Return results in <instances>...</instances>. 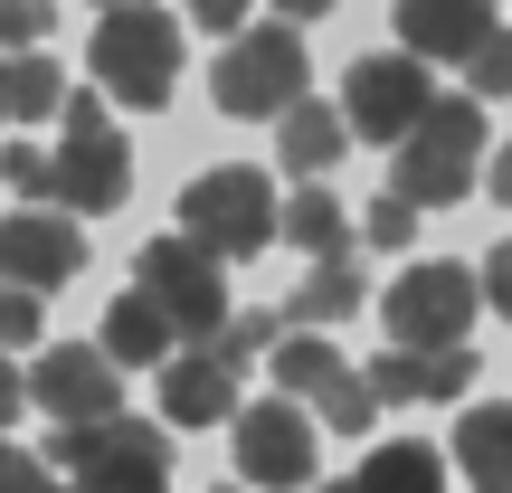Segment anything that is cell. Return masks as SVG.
I'll return each instance as SVG.
<instances>
[{
  "label": "cell",
  "mask_w": 512,
  "mask_h": 493,
  "mask_svg": "<svg viewBox=\"0 0 512 493\" xmlns=\"http://www.w3.org/2000/svg\"><path fill=\"white\" fill-rule=\"evenodd\" d=\"M228 124H275L285 105H304V38L275 19V29H238L219 48V76H209Z\"/></svg>",
  "instance_id": "obj_6"
},
{
  "label": "cell",
  "mask_w": 512,
  "mask_h": 493,
  "mask_svg": "<svg viewBox=\"0 0 512 493\" xmlns=\"http://www.w3.org/2000/svg\"><path fill=\"white\" fill-rule=\"evenodd\" d=\"M0 493H67V484H57L48 465L29 456V446H10V437H0Z\"/></svg>",
  "instance_id": "obj_30"
},
{
  "label": "cell",
  "mask_w": 512,
  "mask_h": 493,
  "mask_svg": "<svg viewBox=\"0 0 512 493\" xmlns=\"http://www.w3.org/2000/svg\"><path fill=\"white\" fill-rule=\"evenodd\" d=\"M95 10H114V0H95Z\"/></svg>",
  "instance_id": "obj_38"
},
{
  "label": "cell",
  "mask_w": 512,
  "mask_h": 493,
  "mask_svg": "<svg viewBox=\"0 0 512 493\" xmlns=\"http://www.w3.org/2000/svg\"><path fill=\"white\" fill-rule=\"evenodd\" d=\"M275 238H294L304 256H351V219L323 181H294V200L275 209Z\"/></svg>",
  "instance_id": "obj_19"
},
{
  "label": "cell",
  "mask_w": 512,
  "mask_h": 493,
  "mask_svg": "<svg viewBox=\"0 0 512 493\" xmlns=\"http://www.w3.org/2000/svg\"><path fill=\"white\" fill-rule=\"evenodd\" d=\"M124 190H133L124 133L105 124L95 95H67L57 105V152H48V200L76 209V219H105V209H124Z\"/></svg>",
  "instance_id": "obj_4"
},
{
  "label": "cell",
  "mask_w": 512,
  "mask_h": 493,
  "mask_svg": "<svg viewBox=\"0 0 512 493\" xmlns=\"http://www.w3.org/2000/svg\"><path fill=\"white\" fill-rule=\"evenodd\" d=\"M275 10H285V19H323L332 0H275Z\"/></svg>",
  "instance_id": "obj_36"
},
{
  "label": "cell",
  "mask_w": 512,
  "mask_h": 493,
  "mask_svg": "<svg viewBox=\"0 0 512 493\" xmlns=\"http://www.w3.org/2000/svg\"><path fill=\"white\" fill-rule=\"evenodd\" d=\"M0 181H10V190H29V200H48V152L10 143V152H0Z\"/></svg>",
  "instance_id": "obj_31"
},
{
  "label": "cell",
  "mask_w": 512,
  "mask_h": 493,
  "mask_svg": "<svg viewBox=\"0 0 512 493\" xmlns=\"http://www.w3.org/2000/svg\"><path fill=\"white\" fill-rule=\"evenodd\" d=\"M475 285H484V304H494V313H512V238L484 256V275H475Z\"/></svg>",
  "instance_id": "obj_32"
},
{
  "label": "cell",
  "mask_w": 512,
  "mask_h": 493,
  "mask_svg": "<svg viewBox=\"0 0 512 493\" xmlns=\"http://www.w3.org/2000/svg\"><path fill=\"white\" fill-rule=\"evenodd\" d=\"M181 238L209 247L219 266H247L256 247H275V190H266V171H247V162L200 171V181L181 190Z\"/></svg>",
  "instance_id": "obj_5"
},
{
  "label": "cell",
  "mask_w": 512,
  "mask_h": 493,
  "mask_svg": "<svg viewBox=\"0 0 512 493\" xmlns=\"http://www.w3.org/2000/svg\"><path fill=\"white\" fill-rule=\"evenodd\" d=\"M162 418L171 427H219L238 418V361H228L219 342H190L162 361Z\"/></svg>",
  "instance_id": "obj_13"
},
{
  "label": "cell",
  "mask_w": 512,
  "mask_h": 493,
  "mask_svg": "<svg viewBox=\"0 0 512 493\" xmlns=\"http://www.w3.org/2000/svg\"><path fill=\"white\" fill-rule=\"evenodd\" d=\"M57 29V0H0V48H38Z\"/></svg>",
  "instance_id": "obj_27"
},
{
  "label": "cell",
  "mask_w": 512,
  "mask_h": 493,
  "mask_svg": "<svg viewBox=\"0 0 512 493\" xmlns=\"http://www.w3.org/2000/svg\"><path fill=\"white\" fill-rule=\"evenodd\" d=\"M370 304V285H361V266H351V256H313V275H304V294H294L285 304V323H351V313Z\"/></svg>",
  "instance_id": "obj_20"
},
{
  "label": "cell",
  "mask_w": 512,
  "mask_h": 493,
  "mask_svg": "<svg viewBox=\"0 0 512 493\" xmlns=\"http://www.w3.org/2000/svg\"><path fill=\"white\" fill-rule=\"evenodd\" d=\"M361 238H370V247H408V238H418V209H408L399 190H380V200H370V219H361Z\"/></svg>",
  "instance_id": "obj_28"
},
{
  "label": "cell",
  "mask_w": 512,
  "mask_h": 493,
  "mask_svg": "<svg viewBox=\"0 0 512 493\" xmlns=\"http://www.w3.org/2000/svg\"><path fill=\"white\" fill-rule=\"evenodd\" d=\"M465 95H475V105H494V95H512V29H484L475 48H465Z\"/></svg>",
  "instance_id": "obj_23"
},
{
  "label": "cell",
  "mask_w": 512,
  "mask_h": 493,
  "mask_svg": "<svg viewBox=\"0 0 512 493\" xmlns=\"http://www.w3.org/2000/svg\"><path fill=\"white\" fill-rule=\"evenodd\" d=\"M0 124H10V48H0Z\"/></svg>",
  "instance_id": "obj_37"
},
{
  "label": "cell",
  "mask_w": 512,
  "mask_h": 493,
  "mask_svg": "<svg viewBox=\"0 0 512 493\" xmlns=\"http://www.w3.org/2000/svg\"><path fill=\"white\" fill-rule=\"evenodd\" d=\"M19 408H29V370H10V351H0V437H10Z\"/></svg>",
  "instance_id": "obj_34"
},
{
  "label": "cell",
  "mask_w": 512,
  "mask_h": 493,
  "mask_svg": "<svg viewBox=\"0 0 512 493\" xmlns=\"http://www.w3.org/2000/svg\"><path fill=\"white\" fill-rule=\"evenodd\" d=\"M484 181H494V200H503V209H512V143H503V152H494V171H484Z\"/></svg>",
  "instance_id": "obj_35"
},
{
  "label": "cell",
  "mask_w": 512,
  "mask_h": 493,
  "mask_svg": "<svg viewBox=\"0 0 512 493\" xmlns=\"http://www.w3.org/2000/svg\"><path fill=\"white\" fill-rule=\"evenodd\" d=\"M29 342H38V294L0 285V351H29Z\"/></svg>",
  "instance_id": "obj_29"
},
{
  "label": "cell",
  "mask_w": 512,
  "mask_h": 493,
  "mask_svg": "<svg viewBox=\"0 0 512 493\" xmlns=\"http://www.w3.org/2000/svg\"><path fill=\"white\" fill-rule=\"evenodd\" d=\"M342 493H351V484H342Z\"/></svg>",
  "instance_id": "obj_39"
},
{
  "label": "cell",
  "mask_w": 512,
  "mask_h": 493,
  "mask_svg": "<svg viewBox=\"0 0 512 493\" xmlns=\"http://www.w3.org/2000/svg\"><path fill=\"white\" fill-rule=\"evenodd\" d=\"M133 285L162 304V323L181 332V342H219V332H228V266L209 247H190L181 228L133 256Z\"/></svg>",
  "instance_id": "obj_7"
},
{
  "label": "cell",
  "mask_w": 512,
  "mask_h": 493,
  "mask_svg": "<svg viewBox=\"0 0 512 493\" xmlns=\"http://www.w3.org/2000/svg\"><path fill=\"white\" fill-rule=\"evenodd\" d=\"M57 475L76 493H162L171 484V437L152 418H86V427H57Z\"/></svg>",
  "instance_id": "obj_3"
},
{
  "label": "cell",
  "mask_w": 512,
  "mask_h": 493,
  "mask_svg": "<svg viewBox=\"0 0 512 493\" xmlns=\"http://www.w3.org/2000/svg\"><path fill=\"white\" fill-rule=\"evenodd\" d=\"M484 313V285L465 266H408L399 285L380 294V332L399 351H446V342H465V323Z\"/></svg>",
  "instance_id": "obj_9"
},
{
  "label": "cell",
  "mask_w": 512,
  "mask_h": 493,
  "mask_svg": "<svg viewBox=\"0 0 512 493\" xmlns=\"http://www.w3.org/2000/svg\"><path fill=\"white\" fill-rule=\"evenodd\" d=\"M313 408H323V427H332V437H370V418H380V399H370V380H361V370H342V380H332Z\"/></svg>",
  "instance_id": "obj_24"
},
{
  "label": "cell",
  "mask_w": 512,
  "mask_h": 493,
  "mask_svg": "<svg viewBox=\"0 0 512 493\" xmlns=\"http://www.w3.org/2000/svg\"><path fill=\"white\" fill-rule=\"evenodd\" d=\"M86 76L133 114H162L171 105V76H181V19L152 10V0H114L86 38Z\"/></svg>",
  "instance_id": "obj_1"
},
{
  "label": "cell",
  "mask_w": 512,
  "mask_h": 493,
  "mask_svg": "<svg viewBox=\"0 0 512 493\" xmlns=\"http://www.w3.org/2000/svg\"><path fill=\"white\" fill-rule=\"evenodd\" d=\"M67 105V67L38 48H10V124H48Z\"/></svg>",
  "instance_id": "obj_22"
},
{
  "label": "cell",
  "mask_w": 512,
  "mask_h": 493,
  "mask_svg": "<svg viewBox=\"0 0 512 493\" xmlns=\"http://www.w3.org/2000/svg\"><path fill=\"white\" fill-rule=\"evenodd\" d=\"M76 266H86V228H76V209L29 200V209L0 219V285L57 294V285H76Z\"/></svg>",
  "instance_id": "obj_11"
},
{
  "label": "cell",
  "mask_w": 512,
  "mask_h": 493,
  "mask_svg": "<svg viewBox=\"0 0 512 493\" xmlns=\"http://www.w3.org/2000/svg\"><path fill=\"white\" fill-rule=\"evenodd\" d=\"M190 19L219 29V38H238V29H247V0H190Z\"/></svg>",
  "instance_id": "obj_33"
},
{
  "label": "cell",
  "mask_w": 512,
  "mask_h": 493,
  "mask_svg": "<svg viewBox=\"0 0 512 493\" xmlns=\"http://www.w3.org/2000/svg\"><path fill=\"white\" fill-rule=\"evenodd\" d=\"M266 361H275V380H285V399H323V389L351 370V361H342V351H332L313 323H285V342H275Z\"/></svg>",
  "instance_id": "obj_21"
},
{
  "label": "cell",
  "mask_w": 512,
  "mask_h": 493,
  "mask_svg": "<svg viewBox=\"0 0 512 493\" xmlns=\"http://www.w3.org/2000/svg\"><path fill=\"white\" fill-rule=\"evenodd\" d=\"M171 342H181V332L162 323V304H152L143 285H133L124 304L105 313V361H114V370H162V361H171Z\"/></svg>",
  "instance_id": "obj_17"
},
{
  "label": "cell",
  "mask_w": 512,
  "mask_h": 493,
  "mask_svg": "<svg viewBox=\"0 0 512 493\" xmlns=\"http://www.w3.org/2000/svg\"><path fill=\"white\" fill-rule=\"evenodd\" d=\"M456 465L475 493H512V399H484L456 418Z\"/></svg>",
  "instance_id": "obj_15"
},
{
  "label": "cell",
  "mask_w": 512,
  "mask_h": 493,
  "mask_svg": "<svg viewBox=\"0 0 512 493\" xmlns=\"http://www.w3.org/2000/svg\"><path fill=\"white\" fill-rule=\"evenodd\" d=\"M475 380V342H446V351H418V399H446L456 408V389Z\"/></svg>",
  "instance_id": "obj_25"
},
{
  "label": "cell",
  "mask_w": 512,
  "mask_h": 493,
  "mask_svg": "<svg viewBox=\"0 0 512 493\" xmlns=\"http://www.w3.org/2000/svg\"><path fill=\"white\" fill-rule=\"evenodd\" d=\"M484 105L475 95H437V105L418 114V133L408 143H389V190H399L408 209H456L465 190H475L484 171Z\"/></svg>",
  "instance_id": "obj_2"
},
{
  "label": "cell",
  "mask_w": 512,
  "mask_h": 493,
  "mask_svg": "<svg viewBox=\"0 0 512 493\" xmlns=\"http://www.w3.org/2000/svg\"><path fill=\"white\" fill-rule=\"evenodd\" d=\"M342 143H351V124H342L332 105H313V95L275 114V152H285V171H294V181H323V171L342 162Z\"/></svg>",
  "instance_id": "obj_16"
},
{
  "label": "cell",
  "mask_w": 512,
  "mask_h": 493,
  "mask_svg": "<svg viewBox=\"0 0 512 493\" xmlns=\"http://www.w3.org/2000/svg\"><path fill=\"white\" fill-rule=\"evenodd\" d=\"M275 342H285V304H266V313H238V323H228L219 332V351H228V361H256V351H275Z\"/></svg>",
  "instance_id": "obj_26"
},
{
  "label": "cell",
  "mask_w": 512,
  "mask_h": 493,
  "mask_svg": "<svg viewBox=\"0 0 512 493\" xmlns=\"http://www.w3.org/2000/svg\"><path fill=\"white\" fill-rule=\"evenodd\" d=\"M228 456L256 493H294L313 484V427H304V399H256L228 418Z\"/></svg>",
  "instance_id": "obj_10"
},
{
  "label": "cell",
  "mask_w": 512,
  "mask_h": 493,
  "mask_svg": "<svg viewBox=\"0 0 512 493\" xmlns=\"http://www.w3.org/2000/svg\"><path fill=\"white\" fill-rule=\"evenodd\" d=\"M389 19H399V48L427 67H465V48L484 29H503L494 0H389Z\"/></svg>",
  "instance_id": "obj_14"
},
{
  "label": "cell",
  "mask_w": 512,
  "mask_h": 493,
  "mask_svg": "<svg viewBox=\"0 0 512 493\" xmlns=\"http://www.w3.org/2000/svg\"><path fill=\"white\" fill-rule=\"evenodd\" d=\"M29 399L48 408L57 427H86V418H114L124 408V380H114L105 342H48L29 370Z\"/></svg>",
  "instance_id": "obj_12"
},
{
  "label": "cell",
  "mask_w": 512,
  "mask_h": 493,
  "mask_svg": "<svg viewBox=\"0 0 512 493\" xmlns=\"http://www.w3.org/2000/svg\"><path fill=\"white\" fill-rule=\"evenodd\" d=\"M351 493H446V456L427 437H389L380 456H361Z\"/></svg>",
  "instance_id": "obj_18"
},
{
  "label": "cell",
  "mask_w": 512,
  "mask_h": 493,
  "mask_svg": "<svg viewBox=\"0 0 512 493\" xmlns=\"http://www.w3.org/2000/svg\"><path fill=\"white\" fill-rule=\"evenodd\" d=\"M437 105V86H427V57H408V48H370V57H351V76H342V124L361 133V143H408L418 133V114Z\"/></svg>",
  "instance_id": "obj_8"
}]
</instances>
